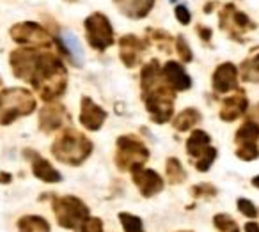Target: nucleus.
Here are the masks:
<instances>
[{
    "label": "nucleus",
    "instance_id": "nucleus-6",
    "mask_svg": "<svg viewBox=\"0 0 259 232\" xmlns=\"http://www.w3.org/2000/svg\"><path fill=\"white\" fill-rule=\"evenodd\" d=\"M115 165L119 170L132 172L135 168H141L149 160V149L139 138L132 135H121L115 140Z\"/></svg>",
    "mask_w": 259,
    "mask_h": 232
},
{
    "label": "nucleus",
    "instance_id": "nucleus-14",
    "mask_svg": "<svg viewBox=\"0 0 259 232\" xmlns=\"http://www.w3.org/2000/svg\"><path fill=\"white\" fill-rule=\"evenodd\" d=\"M105 119H107V112L96 105L89 96H83L80 101V124L89 131H98L103 126Z\"/></svg>",
    "mask_w": 259,
    "mask_h": 232
},
{
    "label": "nucleus",
    "instance_id": "nucleus-28",
    "mask_svg": "<svg viewBox=\"0 0 259 232\" xmlns=\"http://www.w3.org/2000/svg\"><path fill=\"white\" fill-rule=\"evenodd\" d=\"M213 225L219 232H240L238 228L236 221L233 220V216L226 213H220V214H215L213 216Z\"/></svg>",
    "mask_w": 259,
    "mask_h": 232
},
{
    "label": "nucleus",
    "instance_id": "nucleus-17",
    "mask_svg": "<svg viewBox=\"0 0 259 232\" xmlns=\"http://www.w3.org/2000/svg\"><path fill=\"white\" fill-rule=\"evenodd\" d=\"M248 108V100L245 96L243 89H236V92L233 96L226 98L222 101V110H220V119L224 122H233L236 119H240L241 115L247 114Z\"/></svg>",
    "mask_w": 259,
    "mask_h": 232
},
{
    "label": "nucleus",
    "instance_id": "nucleus-37",
    "mask_svg": "<svg viewBox=\"0 0 259 232\" xmlns=\"http://www.w3.org/2000/svg\"><path fill=\"white\" fill-rule=\"evenodd\" d=\"M11 179H13V175L9 174V172H2V174H0V182H2V184L11 182Z\"/></svg>",
    "mask_w": 259,
    "mask_h": 232
},
{
    "label": "nucleus",
    "instance_id": "nucleus-39",
    "mask_svg": "<svg viewBox=\"0 0 259 232\" xmlns=\"http://www.w3.org/2000/svg\"><path fill=\"white\" fill-rule=\"evenodd\" d=\"M252 186H255V188L259 190V175H255V177L252 179Z\"/></svg>",
    "mask_w": 259,
    "mask_h": 232
},
{
    "label": "nucleus",
    "instance_id": "nucleus-4",
    "mask_svg": "<svg viewBox=\"0 0 259 232\" xmlns=\"http://www.w3.org/2000/svg\"><path fill=\"white\" fill-rule=\"evenodd\" d=\"M36 98L23 87H11L0 90V124L8 126L16 119L30 115L36 110Z\"/></svg>",
    "mask_w": 259,
    "mask_h": 232
},
{
    "label": "nucleus",
    "instance_id": "nucleus-33",
    "mask_svg": "<svg viewBox=\"0 0 259 232\" xmlns=\"http://www.w3.org/2000/svg\"><path fill=\"white\" fill-rule=\"evenodd\" d=\"M80 232H103V221L96 216H89L80 225Z\"/></svg>",
    "mask_w": 259,
    "mask_h": 232
},
{
    "label": "nucleus",
    "instance_id": "nucleus-20",
    "mask_svg": "<svg viewBox=\"0 0 259 232\" xmlns=\"http://www.w3.org/2000/svg\"><path fill=\"white\" fill-rule=\"evenodd\" d=\"M209 142H211V138H209V135L206 131H202V129H195V131H192L190 136H188V140H187L188 158L197 160V158L209 147Z\"/></svg>",
    "mask_w": 259,
    "mask_h": 232
},
{
    "label": "nucleus",
    "instance_id": "nucleus-35",
    "mask_svg": "<svg viewBox=\"0 0 259 232\" xmlns=\"http://www.w3.org/2000/svg\"><path fill=\"white\" fill-rule=\"evenodd\" d=\"M197 34H199V37L204 41V43H209V39H211V36H213L211 29H208V27H202V25L197 27Z\"/></svg>",
    "mask_w": 259,
    "mask_h": 232
},
{
    "label": "nucleus",
    "instance_id": "nucleus-41",
    "mask_svg": "<svg viewBox=\"0 0 259 232\" xmlns=\"http://www.w3.org/2000/svg\"><path fill=\"white\" fill-rule=\"evenodd\" d=\"M170 2H172V4H176V2H178V0H170Z\"/></svg>",
    "mask_w": 259,
    "mask_h": 232
},
{
    "label": "nucleus",
    "instance_id": "nucleus-42",
    "mask_svg": "<svg viewBox=\"0 0 259 232\" xmlns=\"http://www.w3.org/2000/svg\"><path fill=\"white\" fill-rule=\"evenodd\" d=\"M178 232H192V230H178Z\"/></svg>",
    "mask_w": 259,
    "mask_h": 232
},
{
    "label": "nucleus",
    "instance_id": "nucleus-38",
    "mask_svg": "<svg viewBox=\"0 0 259 232\" xmlns=\"http://www.w3.org/2000/svg\"><path fill=\"white\" fill-rule=\"evenodd\" d=\"M213 8H215V2H209V4L204 6V13H211Z\"/></svg>",
    "mask_w": 259,
    "mask_h": 232
},
{
    "label": "nucleus",
    "instance_id": "nucleus-36",
    "mask_svg": "<svg viewBox=\"0 0 259 232\" xmlns=\"http://www.w3.org/2000/svg\"><path fill=\"white\" fill-rule=\"evenodd\" d=\"M245 232H259V225L255 221H247L245 223Z\"/></svg>",
    "mask_w": 259,
    "mask_h": 232
},
{
    "label": "nucleus",
    "instance_id": "nucleus-2",
    "mask_svg": "<svg viewBox=\"0 0 259 232\" xmlns=\"http://www.w3.org/2000/svg\"><path fill=\"white\" fill-rule=\"evenodd\" d=\"M141 89L146 110L156 124H165L172 119L176 90L165 82L162 66L156 59H151L141 71Z\"/></svg>",
    "mask_w": 259,
    "mask_h": 232
},
{
    "label": "nucleus",
    "instance_id": "nucleus-11",
    "mask_svg": "<svg viewBox=\"0 0 259 232\" xmlns=\"http://www.w3.org/2000/svg\"><path fill=\"white\" fill-rule=\"evenodd\" d=\"M149 41L141 39L134 34H126L119 39V57L126 68H137L142 62L144 52L148 50Z\"/></svg>",
    "mask_w": 259,
    "mask_h": 232
},
{
    "label": "nucleus",
    "instance_id": "nucleus-34",
    "mask_svg": "<svg viewBox=\"0 0 259 232\" xmlns=\"http://www.w3.org/2000/svg\"><path fill=\"white\" fill-rule=\"evenodd\" d=\"M174 15H176V20L181 23V25H188L192 20V15H190V9L187 8L185 4H180L174 8Z\"/></svg>",
    "mask_w": 259,
    "mask_h": 232
},
{
    "label": "nucleus",
    "instance_id": "nucleus-9",
    "mask_svg": "<svg viewBox=\"0 0 259 232\" xmlns=\"http://www.w3.org/2000/svg\"><path fill=\"white\" fill-rule=\"evenodd\" d=\"M9 36L15 43L23 44V47L29 48H45V50H50L54 39L52 36L39 25V23L34 22H22L16 23L9 30Z\"/></svg>",
    "mask_w": 259,
    "mask_h": 232
},
{
    "label": "nucleus",
    "instance_id": "nucleus-30",
    "mask_svg": "<svg viewBox=\"0 0 259 232\" xmlns=\"http://www.w3.org/2000/svg\"><path fill=\"white\" fill-rule=\"evenodd\" d=\"M174 47H176L178 57H180L181 64H188V62H192V59H194V54H192L190 44L187 43V39H185L183 34H180V36L174 39Z\"/></svg>",
    "mask_w": 259,
    "mask_h": 232
},
{
    "label": "nucleus",
    "instance_id": "nucleus-22",
    "mask_svg": "<svg viewBox=\"0 0 259 232\" xmlns=\"http://www.w3.org/2000/svg\"><path fill=\"white\" fill-rule=\"evenodd\" d=\"M201 119H202V115L197 108H185L183 112H180V114L174 117L172 124L178 131H188L190 128L197 126L199 122H201Z\"/></svg>",
    "mask_w": 259,
    "mask_h": 232
},
{
    "label": "nucleus",
    "instance_id": "nucleus-13",
    "mask_svg": "<svg viewBox=\"0 0 259 232\" xmlns=\"http://www.w3.org/2000/svg\"><path fill=\"white\" fill-rule=\"evenodd\" d=\"M132 179H134L135 186L139 188V192L142 193V197H155L156 193H160L163 190V179L158 172L151 170V168H135L132 170Z\"/></svg>",
    "mask_w": 259,
    "mask_h": 232
},
{
    "label": "nucleus",
    "instance_id": "nucleus-27",
    "mask_svg": "<svg viewBox=\"0 0 259 232\" xmlns=\"http://www.w3.org/2000/svg\"><path fill=\"white\" fill-rule=\"evenodd\" d=\"M119 221H121L124 232H144V223H142L141 216L132 213H119Z\"/></svg>",
    "mask_w": 259,
    "mask_h": 232
},
{
    "label": "nucleus",
    "instance_id": "nucleus-3",
    "mask_svg": "<svg viewBox=\"0 0 259 232\" xmlns=\"http://www.w3.org/2000/svg\"><path fill=\"white\" fill-rule=\"evenodd\" d=\"M93 142L83 133L68 128L54 140L52 144V154L61 163L78 167L93 154Z\"/></svg>",
    "mask_w": 259,
    "mask_h": 232
},
{
    "label": "nucleus",
    "instance_id": "nucleus-24",
    "mask_svg": "<svg viewBox=\"0 0 259 232\" xmlns=\"http://www.w3.org/2000/svg\"><path fill=\"white\" fill-rule=\"evenodd\" d=\"M61 41L64 43V47H66V50H68V55H69V59H71L73 64H75L76 68H82L83 52H82V47H80L78 39H76L71 32H62Z\"/></svg>",
    "mask_w": 259,
    "mask_h": 232
},
{
    "label": "nucleus",
    "instance_id": "nucleus-8",
    "mask_svg": "<svg viewBox=\"0 0 259 232\" xmlns=\"http://www.w3.org/2000/svg\"><path fill=\"white\" fill-rule=\"evenodd\" d=\"M219 20H220V29L224 32H227V36L231 39L238 41V43H243L245 34L255 29V23L245 13L238 11L234 4L224 6L219 13Z\"/></svg>",
    "mask_w": 259,
    "mask_h": 232
},
{
    "label": "nucleus",
    "instance_id": "nucleus-21",
    "mask_svg": "<svg viewBox=\"0 0 259 232\" xmlns=\"http://www.w3.org/2000/svg\"><path fill=\"white\" fill-rule=\"evenodd\" d=\"M241 78L248 83H259V48H254L250 57L245 59L240 66Z\"/></svg>",
    "mask_w": 259,
    "mask_h": 232
},
{
    "label": "nucleus",
    "instance_id": "nucleus-1",
    "mask_svg": "<svg viewBox=\"0 0 259 232\" xmlns=\"http://www.w3.org/2000/svg\"><path fill=\"white\" fill-rule=\"evenodd\" d=\"M11 71L16 78L29 82L41 100L52 103L62 96L68 85V71L61 59L39 48H18L9 55Z\"/></svg>",
    "mask_w": 259,
    "mask_h": 232
},
{
    "label": "nucleus",
    "instance_id": "nucleus-12",
    "mask_svg": "<svg viewBox=\"0 0 259 232\" xmlns=\"http://www.w3.org/2000/svg\"><path fill=\"white\" fill-rule=\"evenodd\" d=\"M66 122H69V114L64 105L47 103L39 110V129L47 135L59 131Z\"/></svg>",
    "mask_w": 259,
    "mask_h": 232
},
{
    "label": "nucleus",
    "instance_id": "nucleus-31",
    "mask_svg": "<svg viewBox=\"0 0 259 232\" xmlns=\"http://www.w3.org/2000/svg\"><path fill=\"white\" fill-rule=\"evenodd\" d=\"M217 193H219V190L215 188L213 184H209V182H201V184H195L192 186V195L195 197V199H213V197H217Z\"/></svg>",
    "mask_w": 259,
    "mask_h": 232
},
{
    "label": "nucleus",
    "instance_id": "nucleus-32",
    "mask_svg": "<svg viewBox=\"0 0 259 232\" xmlns=\"http://www.w3.org/2000/svg\"><path fill=\"white\" fill-rule=\"evenodd\" d=\"M236 206H238V211H240V213L243 214V216L250 218V220H254V218L257 216V207L254 206V202H252V200H248V199H238Z\"/></svg>",
    "mask_w": 259,
    "mask_h": 232
},
{
    "label": "nucleus",
    "instance_id": "nucleus-10",
    "mask_svg": "<svg viewBox=\"0 0 259 232\" xmlns=\"http://www.w3.org/2000/svg\"><path fill=\"white\" fill-rule=\"evenodd\" d=\"M259 122L254 119H247L243 124L238 128L234 135L236 144V156L243 161H254L259 158Z\"/></svg>",
    "mask_w": 259,
    "mask_h": 232
},
{
    "label": "nucleus",
    "instance_id": "nucleus-29",
    "mask_svg": "<svg viewBox=\"0 0 259 232\" xmlns=\"http://www.w3.org/2000/svg\"><path fill=\"white\" fill-rule=\"evenodd\" d=\"M217 156H219V151H217L215 147H208V149L195 160V168H197L199 172H208L209 168H211V165L215 163Z\"/></svg>",
    "mask_w": 259,
    "mask_h": 232
},
{
    "label": "nucleus",
    "instance_id": "nucleus-25",
    "mask_svg": "<svg viewBox=\"0 0 259 232\" xmlns=\"http://www.w3.org/2000/svg\"><path fill=\"white\" fill-rule=\"evenodd\" d=\"M165 175H167V181H169L170 184H181V182H185V179H187V172H185L183 165H181V161L174 156L167 158Z\"/></svg>",
    "mask_w": 259,
    "mask_h": 232
},
{
    "label": "nucleus",
    "instance_id": "nucleus-40",
    "mask_svg": "<svg viewBox=\"0 0 259 232\" xmlns=\"http://www.w3.org/2000/svg\"><path fill=\"white\" fill-rule=\"evenodd\" d=\"M254 114H255V117H257V119H259V103H257V105H255V108H254Z\"/></svg>",
    "mask_w": 259,
    "mask_h": 232
},
{
    "label": "nucleus",
    "instance_id": "nucleus-7",
    "mask_svg": "<svg viewBox=\"0 0 259 232\" xmlns=\"http://www.w3.org/2000/svg\"><path fill=\"white\" fill-rule=\"evenodd\" d=\"M83 27H85L87 43L94 50L105 52L115 43L110 20L105 15H101V13H93L91 16H87L85 22H83Z\"/></svg>",
    "mask_w": 259,
    "mask_h": 232
},
{
    "label": "nucleus",
    "instance_id": "nucleus-19",
    "mask_svg": "<svg viewBox=\"0 0 259 232\" xmlns=\"http://www.w3.org/2000/svg\"><path fill=\"white\" fill-rule=\"evenodd\" d=\"M119 13L130 20H142L155 8V0H114Z\"/></svg>",
    "mask_w": 259,
    "mask_h": 232
},
{
    "label": "nucleus",
    "instance_id": "nucleus-5",
    "mask_svg": "<svg viewBox=\"0 0 259 232\" xmlns=\"http://www.w3.org/2000/svg\"><path fill=\"white\" fill-rule=\"evenodd\" d=\"M52 209H54V214L57 218V223L64 228H69V230L80 228V225L91 216L85 202L73 195L54 197L52 199Z\"/></svg>",
    "mask_w": 259,
    "mask_h": 232
},
{
    "label": "nucleus",
    "instance_id": "nucleus-26",
    "mask_svg": "<svg viewBox=\"0 0 259 232\" xmlns=\"http://www.w3.org/2000/svg\"><path fill=\"white\" fill-rule=\"evenodd\" d=\"M148 37L160 48L162 52L165 54H172V44H174V37L170 36L169 32L165 30H160V29H148L146 30Z\"/></svg>",
    "mask_w": 259,
    "mask_h": 232
},
{
    "label": "nucleus",
    "instance_id": "nucleus-43",
    "mask_svg": "<svg viewBox=\"0 0 259 232\" xmlns=\"http://www.w3.org/2000/svg\"><path fill=\"white\" fill-rule=\"evenodd\" d=\"M66 2H76V0H66Z\"/></svg>",
    "mask_w": 259,
    "mask_h": 232
},
{
    "label": "nucleus",
    "instance_id": "nucleus-16",
    "mask_svg": "<svg viewBox=\"0 0 259 232\" xmlns=\"http://www.w3.org/2000/svg\"><path fill=\"white\" fill-rule=\"evenodd\" d=\"M23 156L29 158L32 163V174L37 179H41L43 182H61L62 174L55 167H52V163L48 160H45L43 156H39L37 153H34L32 149H25Z\"/></svg>",
    "mask_w": 259,
    "mask_h": 232
},
{
    "label": "nucleus",
    "instance_id": "nucleus-23",
    "mask_svg": "<svg viewBox=\"0 0 259 232\" xmlns=\"http://www.w3.org/2000/svg\"><path fill=\"white\" fill-rule=\"evenodd\" d=\"M18 232H50V223L43 216L27 214L18 220Z\"/></svg>",
    "mask_w": 259,
    "mask_h": 232
},
{
    "label": "nucleus",
    "instance_id": "nucleus-18",
    "mask_svg": "<svg viewBox=\"0 0 259 232\" xmlns=\"http://www.w3.org/2000/svg\"><path fill=\"white\" fill-rule=\"evenodd\" d=\"M162 75L165 78V82L172 87L178 92H183V90H188L192 87V78L187 75L185 68L181 66V62L176 61H167L162 68Z\"/></svg>",
    "mask_w": 259,
    "mask_h": 232
},
{
    "label": "nucleus",
    "instance_id": "nucleus-15",
    "mask_svg": "<svg viewBox=\"0 0 259 232\" xmlns=\"http://www.w3.org/2000/svg\"><path fill=\"white\" fill-rule=\"evenodd\" d=\"M211 85L217 94H226L238 89V68L233 62H224L213 71Z\"/></svg>",
    "mask_w": 259,
    "mask_h": 232
}]
</instances>
